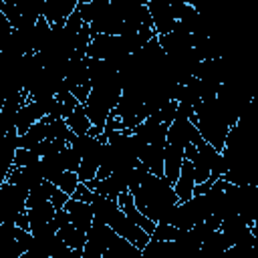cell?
I'll use <instances>...</instances> for the list:
<instances>
[{"label":"cell","mask_w":258,"mask_h":258,"mask_svg":"<svg viewBox=\"0 0 258 258\" xmlns=\"http://www.w3.org/2000/svg\"><path fill=\"white\" fill-rule=\"evenodd\" d=\"M52 183L58 187V189H62L64 194H73L75 191V187H77V183H79V175H77V171H71V169H64V171H60L54 179H52Z\"/></svg>","instance_id":"cell-21"},{"label":"cell","mask_w":258,"mask_h":258,"mask_svg":"<svg viewBox=\"0 0 258 258\" xmlns=\"http://www.w3.org/2000/svg\"><path fill=\"white\" fill-rule=\"evenodd\" d=\"M34 159H38V155H36L32 149L18 147V149H16V153H14L12 165H14V167H24V165H28V163H30V161H34Z\"/></svg>","instance_id":"cell-23"},{"label":"cell","mask_w":258,"mask_h":258,"mask_svg":"<svg viewBox=\"0 0 258 258\" xmlns=\"http://www.w3.org/2000/svg\"><path fill=\"white\" fill-rule=\"evenodd\" d=\"M60 159H62V163H64V169L77 171L79 161H81V155H79L71 145H67L64 149H60Z\"/></svg>","instance_id":"cell-22"},{"label":"cell","mask_w":258,"mask_h":258,"mask_svg":"<svg viewBox=\"0 0 258 258\" xmlns=\"http://www.w3.org/2000/svg\"><path fill=\"white\" fill-rule=\"evenodd\" d=\"M194 185H196V175H194V167L191 161L183 157L181 167H179V175L173 183V191L177 196V202H185L194 196Z\"/></svg>","instance_id":"cell-10"},{"label":"cell","mask_w":258,"mask_h":258,"mask_svg":"<svg viewBox=\"0 0 258 258\" xmlns=\"http://www.w3.org/2000/svg\"><path fill=\"white\" fill-rule=\"evenodd\" d=\"M26 196H28L26 189L10 181H4L0 185V224L2 222L14 224L16 216L26 210Z\"/></svg>","instance_id":"cell-4"},{"label":"cell","mask_w":258,"mask_h":258,"mask_svg":"<svg viewBox=\"0 0 258 258\" xmlns=\"http://www.w3.org/2000/svg\"><path fill=\"white\" fill-rule=\"evenodd\" d=\"M191 123L196 125L200 135L220 151L224 147V141H226L230 127L236 121L222 109V105L216 101V97H212V99L200 101L194 107V121Z\"/></svg>","instance_id":"cell-3"},{"label":"cell","mask_w":258,"mask_h":258,"mask_svg":"<svg viewBox=\"0 0 258 258\" xmlns=\"http://www.w3.org/2000/svg\"><path fill=\"white\" fill-rule=\"evenodd\" d=\"M26 216H28V224H30V228H32V226L50 222V220L54 218V208H52L50 200H42V202H36V204L26 206ZM30 228H28V230H30Z\"/></svg>","instance_id":"cell-11"},{"label":"cell","mask_w":258,"mask_h":258,"mask_svg":"<svg viewBox=\"0 0 258 258\" xmlns=\"http://www.w3.org/2000/svg\"><path fill=\"white\" fill-rule=\"evenodd\" d=\"M145 2H149V0H145Z\"/></svg>","instance_id":"cell-30"},{"label":"cell","mask_w":258,"mask_h":258,"mask_svg":"<svg viewBox=\"0 0 258 258\" xmlns=\"http://www.w3.org/2000/svg\"><path fill=\"white\" fill-rule=\"evenodd\" d=\"M48 36H50V24L46 22L44 16H38V20L32 26V46H34V52H38V50H42L46 46Z\"/></svg>","instance_id":"cell-18"},{"label":"cell","mask_w":258,"mask_h":258,"mask_svg":"<svg viewBox=\"0 0 258 258\" xmlns=\"http://www.w3.org/2000/svg\"><path fill=\"white\" fill-rule=\"evenodd\" d=\"M10 32H12V24L8 22V18L2 14V10H0V44L10 36Z\"/></svg>","instance_id":"cell-26"},{"label":"cell","mask_w":258,"mask_h":258,"mask_svg":"<svg viewBox=\"0 0 258 258\" xmlns=\"http://www.w3.org/2000/svg\"><path fill=\"white\" fill-rule=\"evenodd\" d=\"M69 198H71L69 194H64L62 189L54 187V191L50 194V204H52V208H54V210H60V208L64 206V202H67Z\"/></svg>","instance_id":"cell-25"},{"label":"cell","mask_w":258,"mask_h":258,"mask_svg":"<svg viewBox=\"0 0 258 258\" xmlns=\"http://www.w3.org/2000/svg\"><path fill=\"white\" fill-rule=\"evenodd\" d=\"M230 248V240L224 236L222 230H214L202 244H200V250L206 252V254H222Z\"/></svg>","instance_id":"cell-17"},{"label":"cell","mask_w":258,"mask_h":258,"mask_svg":"<svg viewBox=\"0 0 258 258\" xmlns=\"http://www.w3.org/2000/svg\"><path fill=\"white\" fill-rule=\"evenodd\" d=\"M77 2L75 0H44L42 16L48 24H64V20L75 12Z\"/></svg>","instance_id":"cell-8"},{"label":"cell","mask_w":258,"mask_h":258,"mask_svg":"<svg viewBox=\"0 0 258 258\" xmlns=\"http://www.w3.org/2000/svg\"><path fill=\"white\" fill-rule=\"evenodd\" d=\"M46 139V121L44 119H38L34 121L22 135H18V147H26L30 149L32 145H36L38 141Z\"/></svg>","instance_id":"cell-14"},{"label":"cell","mask_w":258,"mask_h":258,"mask_svg":"<svg viewBox=\"0 0 258 258\" xmlns=\"http://www.w3.org/2000/svg\"><path fill=\"white\" fill-rule=\"evenodd\" d=\"M131 196L141 214H145L153 222L169 224L173 206L177 204V196L173 191V185L165 179V175L159 177L147 171L139 181V185L131 191Z\"/></svg>","instance_id":"cell-1"},{"label":"cell","mask_w":258,"mask_h":258,"mask_svg":"<svg viewBox=\"0 0 258 258\" xmlns=\"http://www.w3.org/2000/svg\"><path fill=\"white\" fill-rule=\"evenodd\" d=\"M157 42L161 44V48H163V52H165L167 56H175V54L185 52L187 48L194 46V44H191V34H189L179 22L175 24L173 30H169V32H165V34H159V36H157Z\"/></svg>","instance_id":"cell-6"},{"label":"cell","mask_w":258,"mask_h":258,"mask_svg":"<svg viewBox=\"0 0 258 258\" xmlns=\"http://www.w3.org/2000/svg\"><path fill=\"white\" fill-rule=\"evenodd\" d=\"M77 4H85V2H91V0H75Z\"/></svg>","instance_id":"cell-29"},{"label":"cell","mask_w":258,"mask_h":258,"mask_svg":"<svg viewBox=\"0 0 258 258\" xmlns=\"http://www.w3.org/2000/svg\"><path fill=\"white\" fill-rule=\"evenodd\" d=\"M183 230L171 226V224H165V222H155V228L153 232L149 234L151 240H177L181 236Z\"/></svg>","instance_id":"cell-20"},{"label":"cell","mask_w":258,"mask_h":258,"mask_svg":"<svg viewBox=\"0 0 258 258\" xmlns=\"http://www.w3.org/2000/svg\"><path fill=\"white\" fill-rule=\"evenodd\" d=\"M2 2H6V4H14V6H16V2H18V0H2Z\"/></svg>","instance_id":"cell-28"},{"label":"cell","mask_w":258,"mask_h":258,"mask_svg":"<svg viewBox=\"0 0 258 258\" xmlns=\"http://www.w3.org/2000/svg\"><path fill=\"white\" fill-rule=\"evenodd\" d=\"M117 204H119V208H121V210H123V212L129 216V220H133V222H135L139 228H143L147 234H151V232H153L155 222L137 210V206H135V202H133L131 191H121V194L117 196Z\"/></svg>","instance_id":"cell-9"},{"label":"cell","mask_w":258,"mask_h":258,"mask_svg":"<svg viewBox=\"0 0 258 258\" xmlns=\"http://www.w3.org/2000/svg\"><path fill=\"white\" fill-rule=\"evenodd\" d=\"M62 208L67 210L69 222H71L75 228H79V230H83V232L89 230V226H91V222H93V210H91V204H89V202H81V200L69 198Z\"/></svg>","instance_id":"cell-7"},{"label":"cell","mask_w":258,"mask_h":258,"mask_svg":"<svg viewBox=\"0 0 258 258\" xmlns=\"http://www.w3.org/2000/svg\"><path fill=\"white\" fill-rule=\"evenodd\" d=\"M91 210H93V218L105 222L113 232H117L119 236L129 240L139 250H143V246L149 242V234L143 228H139L133 220H129V216L119 208L117 200L99 196L95 191V198L91 200Z\"/></svg>","instance_id":"cell-2"},{"label":"cell","mask_w":258,"mask_h":258,"mask_svg":"<svg viewBox=\"0 0 258 258\" xmlns=\"http://www.w3.org/2000/svg\"><path fill=\"white\" fill-rule=\"evenodd\" d=\"M56 236H58V238H62L71 250H83L85 240H87V232H83V230L75 228L71 222H67L64 226H60V228L56 230Z\"/></svg>","instance_id":"cell-16"},{"label":"cell","mask_w":258,"mask_h":258,"mask_svg":"<svg viewBox=\"0 0 258 258\" xmlns=\"http://www.w3.org/2000/svg\"><path fill=\"white\" fill-rule=\"evenodd\" d=\"M38 119H42V115H40V111H38V107H36V103L34 101H26L20 109H18V113H16V131H18V135H22L34 121H38Z\"/></svg>","instance_id":"cell-12"},{"label":"cell","mask_w":258,"mask_h":258,"mask_svg":"<svg viewBox=\"0 0 258 258\" xmlns=\"http://www.w3.org/2000/svg\"><path fill=\"white\" fill-rule=\"evenodd\" d=\"M71 198L81 200V202H89V204H91V200L95 198V191H93L85 181H79V183H77V187H75V191L71 194Z\"/></svg>","instance_id":"cell-24"},{"label":"cell","mask_w":258,"mask_h":258,"mask_svg":"<svg viewBox=\"0 0 258 258\" xmlns=\"http://www.w3.org/2000/svg\"><path fill=\"white\" fill-rule=\"evenodd\" d=\"M64 123L69 125V129L75 133V135H83V133H89V129H91V119L87 117V113H85V107H83V103H79L67 117H64Z\"/></svg>","instance_id":"cell-13"},{"label":"cell","mask_w":258,"mask_h":258,"mask_svg":"<svg viewBox=\"0 0 258 258\" xmlns=\"http://www.w3.org/2000/svg\"><path fill=\"white\" fill-rule=\"evenodd\" d=\"M75 137V133L69 129V125L64 123V119H52L46 121V139H62L67 143H71V139Z\"/></svg>","instance_id":"cell-19"},{"label":"cell","mask_w":258,"mask_h":258,"mask_svg":"<svg viewBox=\"0 0 258 258\" xmlns=\"http://www.w3.org/2000/svg\"><path fill=\"white\" fill-rule=\"evenodd\" d=\"M14 224H16V226H20V228H24V230H28V228H30V224H28V216H26V210H24V212H20V214L16 216Z\"/></svg>","instance_id":"cell-27"},{"label":"cell","mask_w":258,"mask_h":258,"mask_svg":"<svg viewBox=\"0 0 258 258\" xmlns=\"http://www.w3.org/2000/svg\"><path fill=\"white\" fill-rule=\"evenodd\" d=\"M147 10H149L151 26H153V30H155L157 36L175 28L177 20H175V16L171 12L169 0H149L147 2Z\"/></svg>","instance_id":"cell-5"},{"label":"cell","mask_w":258,"mask_h":258,"mask_svg":"<svg viewBox=\"0 0 258 258\" xmlns=\"http://www.w3.org/2000/svg\"><path fill=\"white\" fill-rule=\"evenodd\" d=\"M38 165H40L42 179H46V181H52L60 171H64V163H62V159H60V151H58V153H48V155L38 157Z\"/></svg>","instance_id":"cell-15"}]
</instances>
